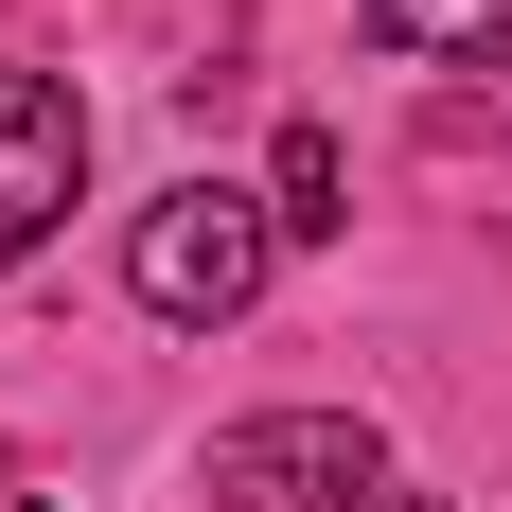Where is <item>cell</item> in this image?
Segmentation results:
<instances>
[{
  "label": "cell",
  "mask_w": 512,
  "mask_h": 512,
  "mask_svg": "<svg viewBox=\"0 0 512 512\" xmlns=\"http://www.w3.org/2000/svg\"><path fill=\"white\" fill-rule=\"evenodd\" d=\"M371 53H512V0H354Z\"/></svg>",
  "instance_id": "4"
},
{
  "label": "cell",
  "mask_w": 512,
  "mask_h": 512,
  "mask_svg": "<svg viewBox=\"0 0 512 512\" xmlns=\"http://www.w3.org/2000/svg\"><path fill=\"white\" fill-rule=\"evenodd\" d=\"M265 212H283V248L354 230V212H336V124H283V177H265Z\"/></svg>",
  "instance_id": "5"
},
{
  "label": "cell",
  "mask_w": 512,
  "mask_h": 512,
  "mask_svg": "<svg viewBox=\"0 0 512 512\" xmlns=\"http://www.w3.org/2000/svg\"><path fill=\"white\" fill-rule=\"evenodd\" d=\"M265 265H283V212L230 195V177H177V195L124 230V283H142V318H177V336L248 318V301H265Z\"/></svg>",
  "instance_id": "1"
},
{
  "label": "cell",
  "mask_w": 512,
  "mask_h": 512,
  "mask_svg": "<svg viewBox=\"0 0 512 512\" xmlns=\"http://www.w3.org/2000/svg\"><path fill=\"white\" fill-rule=\"evenodd\" d=\"M212 512H442V495H407L354 407H265L212 424Z\"/></svg>",
  "instance_id": "2"
},
{
  "label": "cell",
  "mask_w": 512,
  "mask_h": 512,
  "mask_svg": "<svg viewBox=\"0 0 512 512\" xmlns=\"http://www.w3.org/2000/svg\"><path fill=\"white\" fill-rule=\"evenodd\" d=\"M36 512H71V495H36Z\"/></svg>",
  "instance_id": "6"
},
{
  "label": "cell",
  "mask_w": 512,
  "mask_h": 512,
  "mask_svg": "<svg viewBox=\"0 0 512 512\" xmlns=\"http://www.w3.org/2000/svg\"><path fill=\"white\" fill-rule=\"evenodd\" d=\"M71 195H89V106L53 89V71H0V265L36 248Z\"/></svg>",
  "instance_id": "3"
}]
</instances>
